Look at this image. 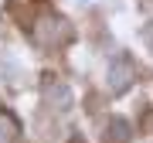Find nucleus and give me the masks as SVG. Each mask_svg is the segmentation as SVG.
Instances as JSON below:
<instances>
[{"mask_svg": "<svg viewBox=\"0 0 153 143\" xmlns=\"http://www.w3.org/2000/svg\"><path fill=\"white\" fill-rule=\"evenodd\" d=\"M44 106L51 112H65L71 106V89L65 82H44Z\"/></svg>", "mask_w": 153, "mask_h": 143, "instance_id": "nucleus-3", "label": "nucleus"}, {"mask_svg": "<svg viewBox=\"0 0 153 143\" xmlns=\"http://www.w3.org/2000/svg\"><path fill=\"white\" fill-rule=\"evenodd\" d=\"M133 78H136V68H133L129 55H112V58H109V68H105V82H109V92L123 95L126 89L133 85Z\"/></svg>", "mask_w": 153, "mask_h": 143, "instance_id": "nucleus-2", "label": "nucleus"}, {"mask_svg": "<svg viewBox=\"0 0 153 143\" xmlns=\"http://www.w3.org/2000/svg\"><path fill=\"white\" fill-rule=\"evenodd\" d=\"M17 136H21V119L14 112L0 109V143H14Z\"/></svg>", "mask_w": 153, "mask_h": 143, "instance_id": "nucleus-5", "label": "nucleus"}, {"mask_svg": "<svg viewBox=\"0 0 153 143\" xmlns=\"http://www.w3.org/2000/svg\"><path fill=\"white\" fill-rule=\"evenodd\" d=\"M75 143H82V140H75Z\"/></svg>", "mask_w": 153, "mask_h": 143, "instance_id": "nucleus-7", "label": "nucleus"}, {"mask_svg": "<svg viewBox=\"0 0 153 143\" xmlns=\"http://www.w3.org/2000/svg\"><path fill=\"white\" fill-rule=\"evenodd\" d=\"M102 143H133V126L123 119V116H112L109 123H105V136Z\"/></svg>", "mask_w": 153, "mask_h": 143, "instance_id": "nucleus-4", "label": "nucleus"}, {"mask_svg": "<svg viewBox=\"0 0 153 143\" xmlns=\"http://www.w3.org/2000/svg\"><path fill=\"white\" fill-rule=\"evenodd\" d=\"M31 34H34V41H38L41 48H65V44L75 41V28H71L61 14H51V10L34 21Z\"/></svg>", "mask_w": 153, "mask_h": 143, "instance_id": "nucleus-1", "label": "nucleus"}, {"mask_svg": "<svg viewBox=\"0 0 153 143\" xmlns=\"http://www.w3.org/2000/svg\"><path fill=\"white\" fill-rule=\"evenodd\" d=\"M78 4H92V0H78Z\"/></svg>", "mask_w": 153, "mask_h": 143, "instance_id": "nucleus-6", "label": "nucleus"}]
</instances>
